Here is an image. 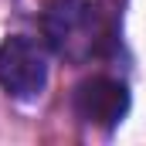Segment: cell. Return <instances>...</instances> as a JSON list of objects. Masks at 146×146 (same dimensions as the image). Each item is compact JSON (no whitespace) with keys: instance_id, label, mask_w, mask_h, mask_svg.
Listing matches in <instances>:
<instances>
[{"instance_id":"7a4b0ae2","label":"cell","mask_w":146,"mask_h":146,"mask_svg":"<svg viewBox=\"0 0 146 146\" xmlns=\"http://www.w3.org/2000/svg\"><path fill=\"white\" fill-rule=\"evenodd\" d=\"M0 88L17 102H34L48 88V44L14 34L0 44Z\"/></svg>"},{"instance_id":"3957f363","label":"cell","mask_w":146,"mask_h":146,"mask_svg":"<svg viewBox=\"0 0 146 146\" xmlns=\"http://www.w3.org/2000/svg\"><path fill=\"white\" fill-rule=\"evenodd\" d=\"M72 109L88 126L115 129L129 112V88H126V82H119L112 75H92L75 85Z\"/></svg>"},{"instance_id":"6da1fadb","label":"cell","mask_w":146,"mask_h":146,"mask_svg":"<svg viewBox=\"0 0 146 146\" xmlns=\"http://www.w3.org/2000/svg\"><path fill=\"white\" fill-rule=\"evenodd\" d=\"M41 34L48 51L58 58L85 65L88 58L106 54L115 44L112 21L85 0H48L41 10Z\"/></svg>"}]
</instances>
